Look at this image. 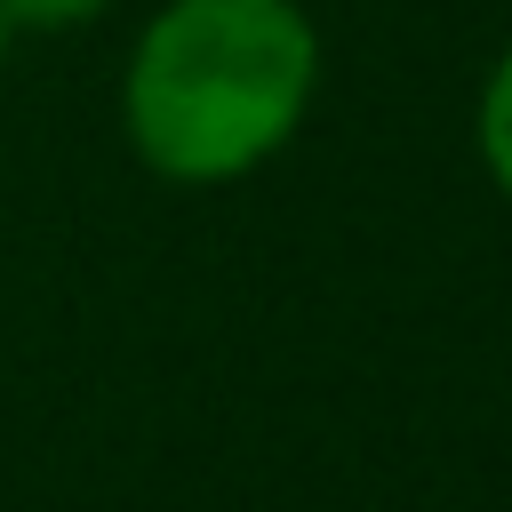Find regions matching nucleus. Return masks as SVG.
I'll use <instances>...</instances> for the list:
<instances>
[{
	"mask_svg": "<svg viewBox=\"0 0 512 512\" xmlns=\"http://www.w3.org/2000/svg\"><path fill=\"white\" fill-rule=\"evenodd\" d=\"M0 72H8V24H0Z\"/></svg>",
	"mask_w": 512,
	"mask_h": 512,
	"instance_id": "obj_4",
	"label": "nucleus"
},
{
	"mask_svg": "<svg viewBox=\"0 0 512 512\" xmlns=\"http://www.w3.org/2000/svg\"><path fill=\"white\" fill-rule=\"evenodd\" d=\"M472 136H480V168H488V184L512 200V48L496 56V72H488V88H480V120H472Z\"/></svg>",
	"mask_w": 512,
	"mask_h": 512,
	"instance_id": "obj_2",
	"label": "nucleus"
},
{
	"mask_svg": "<svg viewBox=\"0 0 512 512\" xmlns=\"http://www.w3.org/2000/svg\"><path fill=\"white\" fill-rule=\"evenodd\" d=\"M320 96V32L296 0H168L128 56L120 120L152 176L240 184Z\"/></svg>",
	"mask_w": 512,
	"mask_h": 512,
	"instance_id": "obj_1",
	"label": "nucleus"
},
{
	"mask_svg": "<svg viewBox=\"0 0 512 512\" xmlns=\"http://www.w3.org/2000/svg\"><path fill=\"white\" fill-rule=\"evenodd\" d=\"M112 0H0V24L8 32H72V24H96Z\"/></svg>",
	"mask_w": 512,
	"mask_h": 512,
	"instance_id": "obj_3",
	"label": "nucleus"
}]
</instances>
